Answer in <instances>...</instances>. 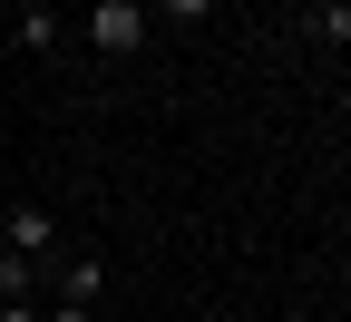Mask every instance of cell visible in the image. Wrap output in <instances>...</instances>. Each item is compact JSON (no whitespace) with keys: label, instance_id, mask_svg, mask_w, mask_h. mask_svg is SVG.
I'll use <instances>...</instances> for the list:
<instances>
[{"label":"cell","instance_id":"cell-1","mask_svg":"<svg viewBox=\"0 0 351 322\" xmlns=\"http://www.w3.org/2000/svg\"><path fill=\"white\" fill-rule=\"evenodd\" d=\"M88 39H98L108 59H137L147 49V10L137 0H98V10H88Z\"/></svg>","mask_w":351,"mask_h":322},{"label":"cell","instance_id":"cell-2","mask_svg":"<svg viewBox=\"0 0 351 322\" xmlns=\"http://www.w3.org/2000/svg\"><path fill=\"white\" fill-rule=\"evenodd\" d=\"M49 244H59V215H49V205H20V215H10V254H29V264H39Z\"/></svg>","mask_w":351,"mask_h":322},{"label":"cell","instance_id":"cell-3","mask_svg":"<svg viewBox=\"0 0 351 322\" xmlns=\"http://www.w3.org/2000/svg\"><path fill=\"white\" fill-rule=\"evenodd\" d=\"M302 30H313L322 49H341V39H351V10H341V0H313V10H302Z\"/></svg>","mask_w":351,"mask_h":322},{"label":"cell","instance_id":"cell-4","mask_svg":"<svg viewBox=\"0 0 351 322\" xmlns=\"http://www.w3.org/2000/svg\"><path fill=\"white\" fill-rule=\"evenodd\" d=\"M98 284H108V273L88 264V254H78V264H59V303H98Z\"/></svg>","mask_w":351,"mask_h":322},{"label":"cell","instance_id":"cell-5","mask_svg":"<svg viewBox=\"0 0 351 322\" xmlns=\"http://www.w3.org/2000/svg\"><path fill=\"white\" fill-rule=\"evenodd\" d=\"M10 30H20V49L39 59V49H59V20L49 10H10Z\"/></svg>","mask_w":351,"mask_h":322},{"label":"cell","instance_id":"cell-6","mask_svg":"<svg viewBox=\"0 0 351 322\" xmlns=\"http://www.w3.org/2000/svg\"><path fill=\"white\" fill-rule=\"evenodd\" d=\"M10 293H29V254H10V244H0V303H10Z\"/></svg>","mask_w":351,"mask_h":322},{"label":"cell","instance_id":"cell-7","mask_svg":"<svg viewBox=\"0 0 351 322\" xmlns=\"http://www.w3.org/2000/svg\"><path fill=\"white\" fill-rule=\"evenodd\" d=\"M156 10H176V30H195V20H215L225 0H156Z\"/></svg>","mask_w":351,"mask_h":322},{"label":"cell","instance_id":"cell-8","mask_svg":"<svg viewBox=\"0 0 351 322\" xmlns=\"http://www.w3.org/2000/svg\"><path fill=\"white\" fill-rule=\"evenodd\" d=\"M39 322H98V303H49Z\"/></svg>","mask_w":351,"mask_h":322},{"label":"cell","instance_id":"cell-9","mask_svg":"<svg viewBox=\"0 0 351 322\" xmlns=\"http://www.w3.org/2000/svg\"><path fill=\"white\" fill-rule=\"evenodd\" d=\"M0 322H39V303H29V293H10V303H0Z\"/></svg>","mask_w":351,"mask_h":322},{"label":"cell","instance_id":"cell-10","mask_svg":"<svg viewBox=\"0 0 351 322\" xmlns=\"http://www.w3.org/2000/svg\"><path fill=\"white\" fill-rule=\"evenodd\" d=\"M0 30H10V0H0Z\"/></svg>","mask_w":351,"mask_h":322}]
</instances>
